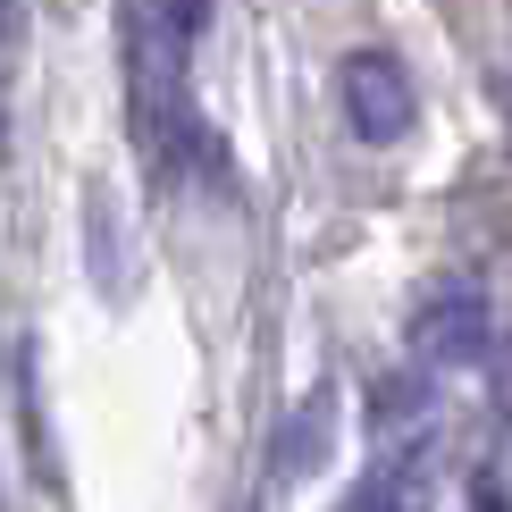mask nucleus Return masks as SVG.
<instances>
[{
    "mask_svg": "<svg viewBox=\"0 0 512 512\" xmlns=\"http://www.w3.org/2000/svg\"><path fill=\"white\" fill-rule=\"evenodd\" d=\"M336 110L361 143H403L412 135V76H403V59L387 51H345V68H336Z\"/></svg>",
    "mask_w": 512,
    "mask_h": 512,
    "instance_id": "nucleus-2",
    "label": "nucleus"
},
{
    "mask_svg": "<svg viewBox=\"0 0 512 512\" xmlns=\"http://www.w3.org/2000/svg\"><path fill=\"white\" fill-rule=\"evenodd\" d=\"M17 26H26V9L0 0V84H9V59H17Z\"/></svg>",
    "mask_w": 512,
    "mask_h": 512,
    "instance_id": "nucleus-4",
    "label": "nucleus"
},
{
    "mask_svg": "<svg viewBox=\"0 0 512 512\" xmlns=\"http://www.w3.org/2000/svg\"><path fill=\"white\" fill-rule=\"evenodd\" d=\"M504 420H512V370H504Z\"/></svg>",
    "mask_w": 512,
    "mask_h": 512,
    "instance_id": "nucleus-5",
    "label": "nucleus"
},
{
    "mask_svg": "<svg viewBox=\"0 0 512 512\" xmlns=\"http://www.w3.org/2000/svg\"><path fill=\"white\" fill-rule=\"evenodd\" d=\"M412 353L429 361V370H471L487 353V294L471 277H437L412 303Z\"/></svg>",
    "mask_w": 512,
    "mask_h": 512,
    "instance_id": "nucleus-3",
    "label": "nucleus"
},
{
    "mask_svg": "<svg viewBox=\"0 0 512 512\" xmlns=\"http://www.w3.org/2000/svg\"><path fill=\"white\" fill-rule=\"evenodd\" d=\"M210 0H126V118L152 168L210 160L219 168V135L185 101V59H194Z\"/></svg>",
    "mask_w": 512,
    "mask_h": 512,
    "instance_id": "nucleus-1",
    "label": "nucleus"
}]
</instances>
